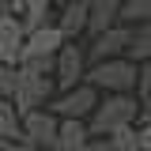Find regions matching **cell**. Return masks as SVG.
Returning <instances> with one entry per match:
<instances>
[{
    "mask_svg": "<svg viewBox=\"0 0 151 151\" xmlns=\"http://www.w3.org/2000/svg\"><path fill=\"white\" fill-rule=\"evenodd\" d=\"M136 121H140V98H136V91L106 94V102H98L87 113V132L91 136H110V132L125 129V125H136Z\"/></svg>",
    "mask_w": 151,
    "mask_h": 151,
    "instance_id": "cell-1",
    "label": "cell"
},
{
    "mask_svg": "<svg viewBox=\"0 0 151 151\" xmlns=\"http://www.w3.org/2000/svg\"><path fill=\"white\" fill-rule=\"evenodd\" d=\"M53 87L57 83L49 79V72H38L30 64H15V83H12V106H15V113H30V110L49 106Z\"/></svg>",
    "mask_w": 151,
    "mask_h": 151,
    "instance_id": "cell-2",
    "label": "cell"
},
{
    "mask_svg": "<svg viewBox=\"0 0 151 151\" xmlns=\"http://www.w3.org/2000/svg\"><path fill=\"white\" fill-rule=\"evenodd\" d=\"M136 76H140V64L136 60H129V57H110V60H94V68L83 72V79L91 83L94 91L129 94V91H136Z\"/></svg>",
    "mask_w": 151,
    "mask_h": 151,
    "instance_id": "cell-3",
    "label": "cell"
},
{
    "mask_svg": "<svg viewBox=\"0 0 151 151\" xmlns=\"http://www.w3.org/2000/svg\"><path fill=\"white\" fill-rule=\"evenodd\" d=\"M57 125H60V117H57V113H49V110L19 113L23 144H30V147H42V151H53V144H57Z\"/></svg>",
    "mask_w": 151,
    "mask_h": 151,
    "instance_id": "cell-4",
    "label": "cell"
},
{
    "mask_svg": "<svg viewBox=\"0 0 151 151\" xmlns=\"http://www.w3.org/2000/svg\"><path fill=\"white\" fill-rule=\"evenodd\" d=\"M94 106H98V91L83 79V83H76L68 91H60V98H53L45 110L57 113V117H79V121H87V113H91Z\"/></svg>",
    "mask_w": 151,
    "mask_h": 151,
    "instance_id": "cell-5",
    "label": "cell"
},
{
    "mask_svg": "<svg viewBox=\"0 0 151 151\" xmlns=\"http://www.w3.org/2000/svg\"><path fill=\"white\" fill-rule=\"evenodd\" d=\"M60 45H64V34H60V27H49V23H42V27H34V30H27L19 60H27V57H57V49H60Z\"/></svg>",
    "mask_w": 151,
    "mask_h": 151,
    "instance_id": "cell-6",
    "label": "cell"
},
{
    "mask_svg": "<svg viewBox=\"0 0 151 151\" xmlns=\"http://www.w3.org/2000/svg\"><path fill=\"white\" fill-rule=\"evenodd\" d=\"M53 83L60 87V91H68V87H76L79 79H83V49L79 45H60L57 49V64H53Z\"/></svg>",
    "mask_w": 151,
    "mask_h": 151,
    "instance_id": "cell-7",
    "label": "cell"
},
{
    "mask_svg": "<svg viewBox=\"0 0 151 151\" xmlns=\"http://www.w3.org/2000/svg\"><path fill=\"white\" fill-rule=\"evenodd\" d=\"M23 38H27V27H23V19L4 15V12H0V60H4V64H19Z\"/></svg>",
    "mask_w": 151,
    "mask_h": 151,
    "instance_id": "cell-8",
    "label": "cell"
},
{
    "mask_svg": "<svg viewBox=\"0 0 151 151\" xmlns=\"http://www.w3.org/2000/svg\"><path fill=\"white\" fill-rule=\"evenodd\" d=\"M129 49V27L125 23H113L106 30H98L91 42V57L94 60H110V57H121Z\"/></svg>",
    "mask_w": 151,
    "mask_h": 151,
    "instance_id": "cell-9",
    "label": "cell"
},
{
    "mask_svg": "<svg viewBox=\"0 0 151 151\" xmlns=\"http://www.w3.org/2000/svg\"><path fill=\"white\" fill-rule=\"evenodd\" d=\"M87 140H91L87 121H79V117H60L53 151H83V147H87Z\"/></svg>",
    "mask_w": 151,
    "mask_h": 151,
    "instance_id": "cell-10",
    "label": "cell"
},
{
    "mask_svg": "<svg viewBox=\"0 0 151 151\" xmlns=\"http://www.w3.org/2000/svg\"><path fill=\"white\" fill-rule=\"evenodd\" d=\"M117 8H121V0H87V30L98 34V30H106L117 23Z\"/></svg>",
    "mask_w": 151,
    "mask_h": 151,
    "instance_id": "cell-11",
    "label": "cell"
},
{
    "mask_svg": "<svg viewBox=\"0 0 151 151\" xmlns=\"http://www.w3.org/2000/svg\"><path fill=\"white\" fill-rule=\"evenodd\" d=\"M60 34L64 38H76L79 30H87V0H68L60 4Z\"/></svg>",
    "mask_w": 151,
    "mask_h": 151,
    "instance_id": "cell-12",
    "label": "cell"
},
{
    "mask_svg": "<svg viewBox=\"0 0 151 151\" xmlns=\"http://www.w3.org/2000/svg\"><path fill=\"white\" fill-rule=\"evenodd\" d=\"M125 53H129V60H136V64L151 57V19L129 27V49H125Z\"/></svg>",
    "mask_w": 151,
    "mask_h": 151,
    "instance_id": "cell-13",
    "label": "cell"
},
{
    "mask_svg": "<svg viewBox=\"0 0 151 151\" xmlns=\"http://www.w3.org/2000/svg\"><path fill=\"white\" fill-rule=\"evenodd\" d=\"M147 19H151V0H121V8H117V23L136 27V23H147Z\"/></svg>",
    "mask_w": 151,
    "mask_h": 151,
    "instance_id": "cell-14",
    "label": "cell"
},
{
    "mask_svg": "<svg viewBox=\"0 0 151 151\" xmlns=\"http://www.w3.org/2000/svg\"><path fill=\"white\" fill-rule=\"evenodd\" d=\"M0 136L4 140H23V129H19V113L12 106V98L0 94Z\"/></svg>",
    "mask_w": 151,
    "mask_h": 151,
    "instance_id": "cell-15",
    "label": "cell"
},
{
    "mask_svg": "<svg viewBox=\"0 0 151 151\" xmlns=\"http://www.w3.org/2000/svg\"><path fill=\"white\" fill-rule=\"evenodd\" d=\"M49 8H53V0H23V4H19V12H23V27H27V30L42 27L45 15H49Z\"/></svg>",
    "mask_w": 151,
    "mask_h": 151,
    "instance_id": "cell-16",
    "label": "cell"
},
{
    "mask_svg": "<svg viewBox=\"0 0 151 151\" xmlns=\"http://www.w3.org/2000/svg\"><path fill=\"white\" fill-rule=\"evenodd\" d=\"M110 140V151H140V136H136V125H125L106 136Z\"/></svg>",
    "mask_w": 151,
    "mask_h": 151,
    "instance_id": "cell-17",
    "label": "cell"
},
{
    "mask_svg": "<svg viewBox=\"0 0 151 151\" xmlns=\"http://www.w3.org/2000/svg\"><path fill=\"white\" fill-rule=\"evenodd\" d=\"M136 91H140V98L151 91V57L147 60H140V76H136Z\"/></svg>",
    "mask_w": 151,
    "mask_h": 151,
    "instance_id": "cell-18",
    "label": "cell"
},
{
    "mask_svg": "<svg viewBox=\"0 0 151 151\" xmlns=\"http://www.w3.org/2000/svg\"><path fill=\"white\" fill-rule=\"evenodd\" d=\"M136 136H140V151H151V113H147V117H140Z\"/></svg>",
    "mask_w": 151,
    "mask_h": 151,
    "instance_id": "cell-19",
    "label": "cell"
},
{
    "mask_svg": "<svg viewBox=\"0 0 151 151\" xmlns=\"http://www.w3.org/2000/svg\"><path fill=\"white\" fill-rule=\"evenodd\" d=\"M0 151H42V147H30V144H23V140H4Z\"/></svg>",
    "mask_w": 151,
    "mask_h": 151,
    "instance_id": "cell-20",
    "label": "cell"
},
{
    "mask_svg": "<svg viewBox=\"0 0 151 151\" xmlns=\"http://www.w3.org/2000/svg\"><path fill=\"white\" fill-rule=\"evenodd\" d=\"M147 113H151V91L140 98V117H147Z\"/></svg>",
    "mask_w": 151,
    "mask_h": 151,
    "instance_id": "cell-21",
    "label": "cell"
},
{
    "mask_svg": "<svg viewBox=\"0 0 151 151\" xmlns=\"http://www.w3.org/2000/svg\"><path fill=\"white\" fill-rule=\"evenodd\" d=\"M19 4H23V0H8V8H12V12H19Z\"/></svg>",
    "mask_w": 151,
    "mask_h": 151,
    "instance_id": "cell-22",
    "label": "cell"
},
{
    "mask_svg": "<svg viewBox=\"0 0 151 151\" xmlns=\"http://www.w3.org/2000/svg\"><path fill=\"white\" fill-rule=\"evenodd\" d=\"M4 8H8V0H0V12H4Z\"/></svg>",
    "mask_w": 151,
    "mask_h": 151,
    "instance_id": "cell-23",
    "label": "cell"
},
{
    "mask_svg": "<svg viewBox=\"0 0 151 151\" xmlns=\"http://www.w3.org/2000/svg\"><path fill=\"white\" fill-rule=\"evenodd\" d=\"M0 144H4V136H0Z\"/></svg>",
    "mask_w": 151,
    "mask_h": 151,
    "instance_id": "cell-24",
    "label": "cell"
}]
</instances>
